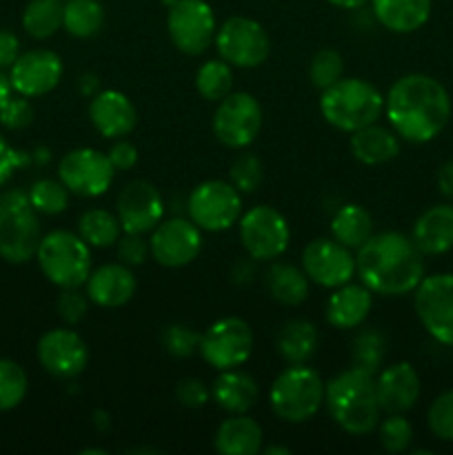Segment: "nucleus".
Instances as JSON below:
<instances>
[{
  "mask_svg": "<svg viewBox=\"0 0 453 455\" xmlns=\"http://www.w3.org/2000/svg\"><path fill=\"white\" fill-rule=\"evenodd\" d=\"M378 403L385 413H407L420 400V376L409 363H395L376 373Z\"/></svg>",
  "mask_w": 453,
  "mask_h": 455,
  "instance_id": "nucleus-21",
  "label": "nucleus"
},
{
  "mask_svg": "<svg viewBox=\"0 0 453 455\" xmlns=\"http://www.w3.org/2000/svg\"><path fill=\"white\" fill-rule=\"evenodd\" d=\"M27 373L18 363L0 358V411H12L27 395Z\"/></svg>",
  "mask_w": 453,
  "mask_h": 455,
  "instance_id": "nucleus-39",
  "label": "nucleus"
},
{
  "mask_svg": "<svg viewBox=\"0 0 453 455\" xmlns=\"http://www.w3.org/2000/svg\"><path fill=\"white\" fill-rule=\"evenodd\" d=\"M378 440L380 447L389 453H404L413 443V427L402 413H389L378 422Z\"/></svg>",
  "mask_w": 453,
  "mask_h": 455,
  "instance_id": "nucleus-40",
  "label": "nucleus"
},
{
  "mask_svg": "<svg viewBox=\"0 0 453 455\" xmlns=\"http://www.w3.org/2000/svg\"><path fill=\"white\" fill-rule=\"evenodd\" d=\"M36 260L44 278L60 289L84 287L91 274V249L80 238V234L67 229L49 231L43 235Z\"/></svg>",
  "mask_w": 453,
  "mask_h": 455,
  "instance_id": "nucleus-5",
  "label": "nucleus"
},
{
  "mask_svg": "<svg viewBox=\"0 0 453 455\" xmlns=\"http://www.w3.org/2000/svg\"><path fill=\"white\" fill-rule=\"evenodd\" d=\"M438 189L444 198L453 200V160H447L438 169Z\"/></svg>",
  "mask_w": 453,
  "mask_h": 455,
  "instance_id": "nucleus-53",
  "label": "nucleus"
},
{
  "mask_svg": "<svg viewBox=\"0 0 453 455\" xmlns=\"http://www.w3.org/2000/svg\"><path fill=\"white\" fill-rule=\"evenodd\" d=\"M115 253H118V262L127 267H140L145 265L147 258L151 256L149 240L142 238V234H129L124 231L115 243Z\"/></svg>",
  "mask_w": 453,
  "mask_h": 455,
  "instance_id": "nucleus-45",
  "label": "nucleus"
},
{
  "mask_svg": "<svg viewBox=\"0 0 453 455\" xmlns=\"http://www.w3.org/2000/svg\"><path fill=\"white\" fill-rule=\"evenodd\" d=\"M105 25V9L98 0H65L62 29L74 38H91Z\"/></svg>",
  "mask_w": 453,
  "mask_h": 455,
  "instance_id": "nucleus-33",
  "label": "nucleus"
},
{
  "mask_svg": "<svg viewBox=\"0 0 453 455\" xmlns=\"http://www.w3.org/2000/svg\"><path fill=\"white\" fill-rule=\"evenodd\" d=\"M262 178H265V169H262L260 158L256 154L244 151L231 163L229 182L240 194H253L262 185Z\"/></svg>",
  "mask_w": 453,
  "mask_h": 455,
  "instance_id": "nucleus-42",
  "label": "nucleus"
},
{
  "mask_svg": "<svg viewBox=\"0 0 453 455\" xmlns=\"http://www.w3.org/2000/svg\"><path fill=\"white\" fill-rule=\"evenodd\" d=\"M107 156H109V160H111V164H114L115 172H129V169L136 167V163H138L136 145H131L129 140H123V138H118V142L111 147L109 154Z\"/></svg>",
  "mask_w": 453,
  "mask_h": 455,
  "instance_id": "nucleus-49",
  "label": "nucleus"
},
{
  "mask_svg": "<svg viewBox=\"0 0 453 455\" xmlns=\"http://www.w3.org/2000/svg\"><path fill=\"white\" fill-rule=\"evenodd\" d=\"M345 74V60L336 49H320L309 65V80L315 89L324 92Z\"/></svg>",
  "mask_w": 453,
  "mask_h": 455,
  "instance_id": "nucleus-41",
  "label": "nucleus"
},
{
  "mask_svg": "<svg viewBox=\"0 0 453 455\" xmlns=\"http://www.w3.org/2000/svg\"><path fill=\"white\" fill-rule=\"evenodd\" d=\"M195 89L204 100L211 102H220L222 98L229 96L234 89V71H231L229 62H225L222 58L203 62L195 74Z\"/></svg>",
  "mask_w": 453,
  "mask_h": 455,
  "instance_id": "nucleus-36",
  "label": "nucleus"
},
{
  "mask_svg": "<svg viewBox=\"0 0 453 455\" xmlns=\"http://www.w3.org/2000/svg\"><path fill=\"white\" fill-rule=\"evenodd\" d=\"M302 271L318 287L336 289L355 275V256L336 238L311 240L302 251Z\"/></svg>",
  "mask_w": 453,
  "mask_h": 455,
  "instance_id": "nucleus-17",
  "label": "nucleus"
},
{
  "mask_svg": "<svg viewBox=\"0 0 453 455\" xmlns=\"http://www.w3.org/2000/svg\"><path fill=\"white\" fill-rule=\"evenodd\" d=\"M349 149L358 163L367 164V167H378L400 154V136L393 129L373 123L351 133Z\"/></svg>",
  "mask_w": 453,
  "mask_h": 455,
  "instance_id": "nucleus-29",
  "label": "nucleus"
},
{
  "mask_svg": "<svg viewBox=\"0 0 453 455\" xmlns=\"http://www.w3.org/2000/svg\"><path fill=\"white\" fill-rule=\"evenodd\" d=\"M211 398V389L200 378H182L176 385V400L185 409H203Z\"/></svg>",
  "mask_w": 453,
  "mask_h": 455,
  "instance_id": "nucleus-48",
  "label": "nucleus"
},
{
  "mask_svg": "<svg viewBox=\"0 0 453 455\" xmlns=\"http://www.w3.org/2000/svg\"><path fill=\"white\" fill-rule=\"evenodd\" d=\"M320 114L338 132L354 133L380 120L385 96L369 80L340 78L320 96Z\"/></svg>",
  "mask_w": 453,
  "mask_h": 455,
  "instance_id": "nucleus-4",
  "label": "nucleus"
},
{
  "mask_svg": "<svg viewBox=\"0 0 453 455\" xmlns=\"http://www.w3.org/2000/svg\"><path fill=\"white\" fill-rule=\"evenodd\" d=\"M218 53L231 67L256 69L269 58L271 40L265 27L253 18L231 16L216 31Z\"/></svg>",
  "mask_w": 453,
  "mask_h": 455,
  "instance_id": "nucleus-10",
  "label": "nucleus"
},
{
  "mask_svg": "<svg viewBox=\"0 0 453 455\" xmlns=\"http://www.w3.org/2000/svg\"><path fill=\"white\" fill-rule=\"evenodd\" d=\"M163 347L173 358H191L200 349V333L187 324H169L163 331Z\"/></svg>",
  "mask_w": 453,
  "mask_h": 455,
  "instance_id": "nucleus-44",
  "label": "nucleus"
},
{
  "mask_svg": "<svg viewBox=\"0 0 453 455\" xmlns=\"http://www.w3.org/2000/svg\"><path fill=\"white\" fill-rule=\"evenodd\" d=\"M58 315L67 324H80L89 314V296L78 289H62L56 302Z\"/></svg>",
  "mask_w": 453,
  "mask_h": 455,
  "instance_id": "nucleus-46",
  "label": "nucleus"
},
{
  "mask_svg": "<svg viewBox=\"0 0 453 455\" xmlns=\"http://www.w3.org/2000/svg\"><path fill=\"white\" fill-rule=\"evenodd\" d=\"M62 78V60L52 49H31L9 67L13 92L25 98H38L53 92Z\"/></svg>",
  "mask_w": 453,
  "mask_h": 455,
  "instance_id": "nucleus-19",
  "label": "nucleus"
},
{
  "mask_svg": "<svg viewBox=\"0 0 453 455\" xmlns=\"http://www.w3.org/2000/svg\"><path fill=\"white\" fill-rule=\"evenodd\" d=\"M265 453H266V455H278V453L289 455V453H291V449H287V447H278V444H275V447H266V449H265Z\"/></svg>",
  "mask_w": 453,
  "mask_h": 455,
  "instance_id": "nucleus-56",
  "label": "nucleus"
},
{
  "mask_svg": "<svg viewBox=\"0 0 453 455\" xmlns=\"http://www.w3.org/2000/svg\"><path fill=\"white\" fill-rule=\"evenodd\" d=\"M385 114L402 140L425 145L438 138L449 124L451 96L433 76L407 74L391 84L385 98Z\"/></svg>",
  "mask_w": 453,
  "mask_h": 455,
  "instance_id": "nucleus-1",
  "label": "nucleus"
},
{
  "mask_svg": "<svg viewBox=\"0 0 453 455\" xmlns=\"http://www.w3.org/2000/svg\"><path fill=\"white\" fill-rule=\"evenodd\" d=\"M62 0H29L22 12V29L36 40L52 38L62 29Z\"/></svg>",
  "mask_w": 453,
  "mask_h": 455,
  "instance_id": "nucleus-35",
  "label": "nucleus"
},
{
  "mask_svg": "<svg viewBox=\"0 0 453 455\" xmlns=\"http://www.w3.org/2000/svg\"><path fill=\"white\" fill-rule=\"evenodd\" d=\"M12 80H9V76L3 74V69H0V109H3L4 105L9 102V98H12Z\"/></svg>",
  "mask_w": 453,
  "mask_h": 455,
  "instance_id": "nucleus-54",
  "label": "nucleus"
},
{
  "mask_svg": "<svg viewBox=\"0 0 453 455\" xmlns=\"http://www.w3.org/2000/svg\"><path fill=\"white\" fill-rule=\"evenodd\" d=\"M426 425L435 438L453 443V389L444 391L431 403L426 411Z\"/></svg>",
  "mask_w": 453,
  "mask_h": 455,
  "instance_id": "nucleus-43",
  "label": "nucleus"
},
{
  "mask_svg": "<svg viewBox=\"0 0 453 455\" xmlns=\"http://www.w3.org/2000/svg\"><path fill=\"white\" fill-rule=\"evenodd\" d=\"M324 385L320 373L306 364H289L278 373L269 389V404L280 420L300 425L311 420L324 404Z\"/></svg>",
  "mask_w": 453,
  "mask_h": 455,
  "instance_id": "nucleus-7",
  "label": "nucleus"
},
{
  "mask_svg": "<svg viewBox=\"0 0 453 455\" xmlns=\"http://www.w3.org/2000/svg\"><path fill=\"white\" fill-rule=\"evenodd\" d=\"M413 307L435 342L453 347V274L425 275L413 291Z\"/></svg>",
  "mask_w": 453,
  "mask_h": 455,
  "instance_id": "nucleus-12",
  "label": "nucleus"
},
{
  "mask_svg": "<svg viewBox=\"0 0 453 455\" xmlns=\"http://www.w3.org/2000/svg\"><path fill=\"white\" fill-rule=\"evenodd\" d=\"M258 395H260L258 382L249 373L240 371L238 367L220 371V376L216 378L211 387L213 403L231 416L247 413L249 409H253V404L258 403Z\"/></svg>",
  "mask_w": 453,
  "mask_h": 455,
  "instance_id": "nucleus-27",
  "label": "nucleus"
},
{
  "mask_svg": "<svg viewBox=\"0 0 453 455\" xmlns=\"http://www.w3.org/2000/svg\"><path fill=\"white\" fill-rule=\"evenodd\" d=\"M266 291L275 302L284 307H298L309 296L311 280L302 269L289 262H271L265 275Z\"/></svg>",
  "mask_w": 453,
  "mask_h": 455,
  "instance_id": "nucleus-30",
  "label": "nucleus"
},
{
  "mask_svg": "<svg viewBox=\"0 0 453 455\" xmlns=\"http://www.w3.org/2000/svg\"><path fill=\"white\" fill-rule=\"evenodd\" d=\"M173 47L187 56H200L216 40V16L204 0H173L167 13Z\"/></svg>",
  "mask_w": 453,
  "mask_h": 455,
  "instance_id": "nucleus-13",
  "label": "nucleus"
},
{
  "mask_svg": "<svg viewBox=\"0 0 453 455\" xmlns=\"http://www.w3.org/2000/svg\"><path fill=\"white\" fill-rule=\"evenodd\" d=\"M38 360L47 373L71 380L87 369V342L71 329H52L38 340Z\"/></svg>",
  "mask_w": 453,
  "mask_h": 455,
  "instance_id": "nucleus-20",
  "label": "nucleus"
},
{
  "mask_svg": "<svg viewBox=\"0 0 453 455\" xmlns=\"http://www.w3.org/2000/svg\"><path fill=\"white\" fill-rule=\"evenodd\" d=\"M256 275V260L251 256L249 258H238L234 267V280L238 284H249Z\"/></svg>",
  "mask_w": 453,
  "mask_h": 455,
  "instance_id": "nucleus-52",
  "label": "nucleus"
},
{
  "mask_svg": "<svg viewBox=\"0 0 453 455\" xmlns=\"http://www.w3.org/2000/svg\"><path fill=\"white\" fill-rule=\"evenodd\" d=\"M386 354V340L378 329H362L355 333L354 342H351V360L354 367L364 369L369 373L380 371L382 363H385Z\"/></svg>",
  "mask_w": 453,
  "mask_h": 455,
  "instance_id": "nucleus-37",
  "label": "nucleus"
},
{
  "mask_svg": "<svg viewBox=\"0 0 453 455\" xmlns=\"http://www.w3.org/2000/svg\"><path fill=\"white\" fill-rule=\"evenodd\" d=\"M331 235L349 247L351 251H358L364 243L373 235V218L360 204H345L338 209L331 218Z\"/></svg>",
  "mask_w": 453,
  "mask_h": 455,
  "instance_id": "nucleus-32",
  "label": "nucleus"
},
{
  "mask_svg": "<svg viewBox=\"0 0 453 455\" xmlns=\"http://www.w3.org/2000/svg\"><path fill=\"white\" fill-rule=\"evenodd\" d=\"M25 163V156H22L20 151L13 149V147L0 136V187H3L4 182L13 176V172H16L18 167H22Z\"/></svg>",
  "mask_w": 453,
  "mask_h": 455,
  "instance_id": "nucleus-50",
  "label": "nucleus"
},
{
  "mask_svg": "<svg viewBox=\"0 0 453 455\" xmlns=\"http://www.w3.org/2000/svg\"><path fill=\"white\" fill-rule=\"evenodd\" d=\"M360 283L378 296H407L425 278V253L400 231L373 234L355 253Z\"/></svg>",
  "mask_w": 453,
  "mask_h": 455,
  "instance_id": "nucleus-2",
  "label": "nucleus"
},
{
  "mask_svg": "<svg viewBox=\"0 0 453 455\" xmlns=\"http://www.w3.org/2000/svg\"><path fill=\"white\" fill-rule=\"evenodd\" d=\"M318 329L309 320H289L278 333V354L287 364H306L318 351Z\"/></svg>",
  "mask_w": 453,
  "mask_h": 455,
  "instance_id": "nucleus-31",
  "label": "nucleus"
},
{
  "mask_svg": "<svg viewBox=\"0 0 453 455\" xmlns=\"http://www.w3.org/2000/svg\"><path fill=\"white\" fill-rule=\"evenodd\" d=\"M87 296L89 302L102 307V309H115L123 307L136 296V275H133L131 267L123 265V262H109L89 274L87 283Z\"/></svg>",
  "mask_w": 453,
  "mask_h": 455,
  "instance_id": "nucleus-23",
  "label": "nucleus"
},
{
  "mask_svg": "<svg viewBox=\"0 0 453 455\" xmlns=\"http://www.w3.org/2000/svg\"><path fill=\"white\" fill-rule=\"evenodd\" d=\"M324 407L331 420L351 435H367L378 429L382 409L378 403L376 373L349 367L324 385Z\"/></svg>",
  "mask_w": 453,
  "mask_h": 455,
  "instance_id": "nucleus-3",
  "label": "nucleus"
},
{
  "mask_svg": "<svg viewBox=\"0 0 453 455\" xmlns=\"http://www.w3.org/2000/svg\"><path fill=\"white\" fill-rule=\"evenodd\" d=\"M187 212L200 231H226L242 216V194L226 180H204L191 191Z\"/></svg>",
  "mask_w": 453,
  "mask_h": 455,
  "instance_id": "nucleus-9",
  "label": "nucleus"
},
{
  "mask_svg": "<svg viewBox=\"0 0 453 455\" xmlns=\"http://www.w3.org/2000/svg\"><path fill=\"white\" fill-rule=\"evenodd\" d=\"M373 307V291L364 287L362 283L354 284L346 283L342 287L333 289V293L327 300V323L331 327L349 331L358 329L367 320L369 311Z\"/></svg>",
  "mask_w": 453,
  "mask_h": 455,
  "instance_id": "nucleus-24",
  "label": "nucleus"
},
{
  "mask_svg": "<svg viewBox=\"0 0 453 455\" xmlns=\"http://www.w3.org/2000/svg\"><path fill=\"white\" fill-rule=\"evenodd\" d=\"M78 234L89 247L107 249L118 243V238L123 235V225H120L115 213L96 207L80 216Z\"/></svg>",
  "mask_w": 453,
  "mask_h": 455,
  "instance_id": "nucleus-34",
  "label": "nucleus"
},
{
  "mask_svg": "<svg viewBox=\"0 0 453 455\" xmlns=\"http://www.w3.org/2000/svg\"><path fill=\"white\" fill-rule=\"evenodd\" d=\"M40 234L38 212L29 194L9 189L0 194V258L12 265H25L36 258Z\"/></svg>",
  "mask_w": 453,
  "mask_h": 455,
  "instance_id": "nucleus-6",
  "label": "nucleus"
},
{
  "mask_svg": "<svg viewBox=\"0 0 453 455\" xmlns=\"http://www.w3.org/2000/svg\"><path fill=\"white\" fill-rule=\"evenodd\" d=\"M115 216L129 234L154 231L164 216L163 196L149 180L127 182L115 200Z\"/></svg>",
  "mask_w": 453,
  "mask_h": 455,
  "instance_id": "nucleus-18",
  "label": "nucleus"
},
{
  "mask_svg": "<svg viewBox=\"0 0 453 455\" xmlns=\"http://www.w3.org/2000/svg\"><path fill=\"white\" fill-rule=\"evenodd\" d=\"M376 20L393 34H413L431 16L433 0H369Z\"/></svg>",
  "mask_w": 453,
  "mask_h": 455,
  "instance_id": "nucleus-26",
  "label": "nucleus"
},
{
  "mask_svg": "<svg viewBox=\"0 0 453 455\" xmlns=\"http://www.w3.org/2000/svg\"><path fill=\"white\" fill-rule=\"evenodd\" d=\"M31 123H34V107H31L29 98H9L7 105L0 109V124L12 129V132L29 127Z\"/></svg>",
  "mask_w": 453,
  "mask_h": 455,
  "instance_id": "nucleus-47",
  "label": "nucleus"
},
{
  "mask_svg": "<svg viewBox=\"0 0 453 455\" xmlns=\"http://www.w3.org/2000/svg\"><path fill=\"white\" fill-rule=\"evenodd\" d=\"M329 3H331L333 7L349 9V12H354V9H360V7H364V4H367L369 0H329Z\"/></svg>",
  "mask_w": 453,
  "mask_h": 455,
  "instance_id": "nucleus-55",
  "label": "nucleus"
},
{
  "mask_svg": "<svg viewBox=\"0 0 453 455\" xmlns=\"http://www.w3.org/2000/svg\"><path fill=\"white\" fill-rule=\"evenodd\" d=\"M413 243L425 256H442L453 249V204L442 203L426 209L413 225Z\"/></svg>",
  "mask_w": 453,
  "mask_h": 455,
  "instance_id": "nucleus-25",
  "label": "nucleus"
},
{
  "mask_svg": "<svg viewBox=\"0 0 453 455\" xmlns=\"http://www.w3.org/2000/svg\"><path fill=\"white\" fill-rule=\"evenodd\" d=\"M69 196L71 191L62 185L60 180H36L29 189V200L34 209L44 216H58L69 207Z\"/></svg>",
  "mask_w": 453,
  "mask_h": 455,
  "instance_id": "nucleus-38",
  "label": "nucleus"
},
{
  "mask_svg": "<svg viewBox=\"0 0 453 455\" xmlns=\"http://www.w3.org/2000/svg\"><path fill=\"white\" fill-rule=\"evenodd\" d=\"M20 56V40L16 34L0 29V69H9Z\"/></svg>",
  "mask_w": 453,
  "mask_h": 455,
  "instance_id": "nucleus-51",
  "label": "nucleus"
},
{
  "mask_svg": "<svg viewBox=\"0 0 453 455\" xmlns=\"http://www.w3.org/2000/svg\"><path fill=\"white\" fill-rule=\"evenodd\" d=\"M89 120L100 136L118 140L136 129L138 111L124 93L107 89L98 92L89 102Z\"/></svg>",
  "mask_w": 453,
  "mask_h": 455,
  "instance_id": "nucleus-22",
  "label": "nucleus"
},
{
  "mask_svg": "<svg viewBox=\"0 0 453 455\" xmlns=\"http://www.w3.org/2000/svg\"><path fill=\"white\" fill-rule=\"evenodd\" d=\"M262 427L247 413H235L218 427L213 447L220 455H256L262 451Z\"/></svg>",
  "mask_w": 453,
  "mask_h": 455,
  "instance_id": "nucleus-28",
  "label": "nucleus"
},
{
  "mask_svg": "<svg viewBox=\"0 0 453 455\" xmlns=\"http://www.w3.org/2000/svg\"><path fill=\"white\" fill-rule=\"evenodd\" d=\"M253 351V331L242 318H220L200 333V349L204 363L218 371L242 367Z\"/></svg>",
  "mask_w": 453,
  "mask_h": 455,
  "instance_id": "nucleus-11",
  "label": "nucleus"
},
{
  "mask_svg": "<svg viewBox=\"0 0 453 455\" xmlns=\"http://www.w3.org/2000/svg\"><path fill=\"white\" fill-rule=\"evenodd\" d=\"M151 256L167 269L191 265L203 249V234L191 218L160 220L149 238Z\"/></svg>",
  "mask_w": 453,
  "mask_h": 455,
  "instance_id": "nucleus-16",
  "label": "nucleus"
},
{
  "mask_svg": "<svg viewBox=\"0 0 453 455\" xmlns=\"http://www.w3.org/2000/svg\"><path fill=\"white\" fill-rule=\"evenodd\" d=\"M213 133L229 149H247L262 129V107L251 93H229L218 102Z\"/></svg>",
  "mask_w": 453,
  "mask_h": 455,
  "instance_id": "nucleus-15",
  "label": "nucleus"
},
{
  "mask_svg": "<svg viewBox=\"0 0 453 455\" xmlns=\"http://www.w3.org/2000/svg\"><path fill=\"white\" fill-rule=\"evenodd\" d=\"M58 178L74 196L98 198L114 185L115 169L107 154L91 147H80L62 156L58 164Z\"/></svg>",
  "mask_w": 453,
  "mask_h": 455,
  "instance_id": "nucleus-14",
  "label": "nucleus"
},
{
  "mask_svg": "<svg viewBox=\"0 0 453 455\" xmlns=\"http://www.w3.org/2000/svg\"><path fill=\"white\" fill-rule=\"evenodd\" d=\"M238 227L244 251L256 262L278 260L287 251L289 240H291V231L284 216L269 204H256L244 212Z\"/></svg>",
  "mask_w": 453,
  "mask_h": 455,
  "instance_id": "nucleus-8",
  "label": "nucleus"
}]
</instances>
